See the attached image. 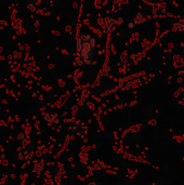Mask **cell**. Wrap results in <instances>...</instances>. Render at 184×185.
Here are the masks:
<instances>
[{
    "label": "cell",
    "mask_w": 184,
    "mask_h": 185,
    "mask_svg": "<svg viewBox=\"0 0 184 185\" xmlns=\"http://www.w3.org/2000/svg\"><path fill=\"white\" fill-rule=\"evenodd\" d=\"M94 39H92L90 36H82L78 40L77 50L79 62L80 63H88L91 60L92 49L94 47Z\"/></svg>",
    "instance_id": "obj_1"
},
{
    "label": "cell",
    "mask_w": 184,
    "mask_h": 185,
    "mask_svg": "<svg viewBox=\"0 0 184 185\" xmlns=\"http://www.w3.org/2000/svg\"><path fill=\"white\" fill-rule=\"evenodd\" d=\"M173 30H176V32L184 30V24H182V23H180V24H174V26H173Z\"/></svg>",
    "instance_id": "obj_2"
}]
</instances>
